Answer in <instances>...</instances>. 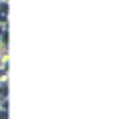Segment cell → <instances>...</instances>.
Listing matches in <instances>:
<instances>
[{
    "label": "cell",
    "mask_w": 123,
    "mask_h": 119,
    "mask_svg": "<svg viewBox=\"0 0 123 119\" xmlns=\"http://www.w3.org/2000/svg\"><path fill=\"white\" fill-rule=\"evenodd\" d=\"M0 69H8V62L2 60V58H0Z\"/></svg>",
    "instance_id": "obj_2"
},
{
    "label": "cell",
    "mask_w": 123,
    "mask_h": 119,
    "mask_svg": "<svg viewBox=\"0 0 123 119\" xmlns=\"http://www.w3.org/2000/svg\"><path fill=\"white\" fill-rule=\"evenodd\" d=\"M0 119H8V111L6 109H0Z\"/></svg>",
    "instance_id": "obj_3"
},
{
    "label": "cell",
    "mask_w": 123,
    "mask_h": 119,
    "mask_svg": "<svg viewBox=\"0 0 123 119\" xmlns=\"http://www.w3.org/2000/svg\"><path fill=\"white\" fill-rule=\"evenodd\" d=\"M8 97V79H0V99Z\"/></svg>",
    "instance_id": "obj_1"
},
{
    "label": "cell",
    "mask_w": 123,
    "mask_h": 119,
    "mask_svg": "<svg viewBox=\"0 0 123 119\" xmlns=\"http://www.w3.org/2000/svg\"><path fill=\"white\" fill-rule=\"evenodd\" d=\"M4 28H6V26H2V24H0V34H2V32H4Z\"/></svg>",
    "instance_id": "obj_4"
},
{
    "label": "cell",
    "mask_w": 123,
    "mask_h": 119,
    "mask_svg": "<svg viewBox=\"0 0 123 119\" xmlns=\"http://www.w3.org/2000/svg\"><path fill=\"white\" fill-rule=\"evenodd\" d=\"M0 103H2V99H0Z\"/></svg>",
    "instance_id": "obj_5"
}]
</instances>
